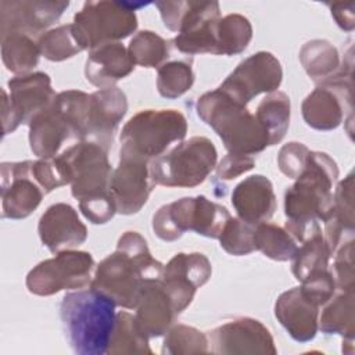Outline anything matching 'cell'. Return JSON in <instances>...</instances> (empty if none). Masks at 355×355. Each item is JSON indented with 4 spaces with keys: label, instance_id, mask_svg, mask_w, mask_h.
I'll return each instance as SVG.
<instances>
[{
    "label": "cell",
    "instance_id": "cell-16",
    "mask_svg": "<svg viewBox=\"0 0 355 355\" xmlns=\"http://www.w3.org/2000/svg\"><path fill=\"white\" fill-rule=\"evenodd\" d=\"M33 161L1 162L3 219H25L40 205L43 189L32 173Z\"/></svg>",
    "mask_w": 355,
    "mask_h": 355
},
{
    "label": "cell",
    "instance_id": "cell-25",
    "mask_svg": "<svg viewBox=\"0 0 355 355\" xmlns=\"http://www.w3.org/2000/svg\"><path fill=\"white\" fill-rule=\"evenodd\" d=\"M324 240L333 255L338 247L354 240V173L340 180L333 193V205L323 220Z\"/></svg>",
    "mask_w": 355,
    "mask_h": 355
},
{
    "label": "cell",
    "instance_id": "cell-42",
    "mask_svg": "<svg viewBox=\"0 0 355 355\" xmlns=\"http://www.w3.org/2000/svg\"><path fill=\"white\" fill-rule=\"evenodd\" d=\"M255 225L247 223L243 219L229 218L219 234L220 247L230 255L241 257L255 251L254 245Z\"/></svg>",
    "mask_w": 355,
    "mask_h": 355
},
{
    "label": "cell",
    "instance_id": "cell-4",
    "mask_svg": "<svg viewBox=\"0 0 355 355\" xmlns=\"http://www.w3.org/2000/svg\"><path fill=\"white\" fill-rule=\"evenodd\" d=\"M197 115L220 137L227 153L255 155L269 147V136L255 114L219 89L204 93L196 104Z\"/></svg>",
    "mask_w": 355,
    "mask_h": 355
},
{
    "label": "cell",
    "instance_id": "cell-13",
    "mask_svg": "<svg viewBox=\"0 0 355 355\" xmlns=\"http://www.w3.org/2000/svg\"><path fill=\"white\" fill-rule=\"evenodd\" d=\"M283 80L280 61L269 51H258L244 58L219 85V90L247 105L261 93L276 92Z\"/></svg>",
    "mask_w": 355,
    "mask_h": 355
},
{
    "label": "cell",
    "instance_id": "cell-41",
    "mask_svg": "<svg viewBox=\"0 0 355 355\" xmlns=\"http://www.w3.org/2000/svg\"><path fill=\"white\" fill-rule=\"evenodd\" d=\"M209 352V343L205 333L187 324H172L165 333L162 354L191 355Z\"/></svg>",
    "mask_w": 355,
    "mask_h": 355
},
{
    "label": "cell",
    "instance_id": "cell-32",
    "mask_svg": "<svg viewBox=\"0 0 355 355\" xmlns=\"http://www.w3.org/2000/svg\"><path fill=\"white\" fill-rule=\"evenodd\" d=\"M107 354H153L148 337L140 329L135 315L126 311L116 313Z\"/></svg>",
    "mask_w": 355,
    "mask_h": 355
},
{
    "label": "cell",
    "instance_id": "cell-23",
    "mask_svg": "<svg viewBox=\"0 0 355 355\" xmlns=\"http://www.w3.org/2000/svg\"><path fill=\"white\" fill-rule=\"evenodd\" d=\"M237 216L247 223L268 222L277 207L272 182L263 175H251L241 180L232 193Z\"/></svg>",
    "mask_w": 355,
    "mask_h": 355
},
{
    "label": "cell",
    "instance_id": "cell-38",
    "mask_svg": "<svg viewBox=\"0 0 355 355\" xmlns=\"http://www.w3.org/2000/svg\"><path fill=\"white\" fill-rule=\"evenodd\" d=\"M219 17H211L198 22L191 29L178 33L172 39L173 47L187 55L214 54L216 55V25Z\"/></svg>",
    "mask_w": 355,
    "mask_h": 355
},
{
    "label": "cell",
    "instance_id": "cell-24",
    "mask_svg": "<svg viewBox=\"0 0 355 355\" xmlns=\"http://www.w3.org/2000/svg\"><path fill=\"white\" fill-rule=\"evenodd\" d=\"M135 65L128 47L119 42L105 43L89 51L85 76L93 86L105 89L130 75Z\"/></svg>",
    "mask_w": 355,
    "mask_h": 355
},
{
    "label": "cell",
    "instance_id": "cell-3",
    "mask_svg": "<svg viewBox=\"0 0 355 355\" xmlns=\"http://www.w3.org/2000/svg\"><path fill=\"white\" fill-rule=\"evenodd\" d=\"M115 306L112 300L92 287L64 295L60 318L65 338L75 354H107L116 318Z\"/></svg>",
    "mask_w": 355,
    "mask_h": 355
},
{
    "label": "cell",
    "instance_id": "cell-2",
    "mask_svg": "<svg viewBox=\"0 0 355 355\" xmlns=\"http://www.w3.org/2000/svg\"><path fill=\"white\" fill-rule=\"evenodd\" d=\"M164 265L157 261L146 239L137 232H125L116 250L94 269L90 287L115 302L116 306L135 309L146 280L161 279Z\"/></svg>",
    "mask_w": 355,
    "mask_h": 355
},
{
    "label": "cell",
    "instance_id": "cell-46",
    "mask_svg": "<svg viewBox=\"0 0 355 355\" xmlns=\"http://www.w3.org/2000/svg\"><path fill=\"white\" fill-rule=\"evenodd\" d=\"M32 173L44 193H50L61 186L68 184L62 168L55 157L40 158L33 162Z\"/></svg>",
    "mask_w": 355,
    "mask_h": 355
},
{
    "label": "cell",
    "instance_id": "cell-21",
    "mask_svg": "<svg viewBox=\"0 0 355 355\" xmlns=\"http://www.w3.org/2000/svg\"><path fill=\"white\" fill-rule=\"evenodd\" d=\"M319 308L304 295L300 287H293L277 297L275 316L293 340L308 343L319 330Z\"/></svg>",
    "mask_w": 355,
    "mask_h": 355
},
{
    "label": "cell",
    "instance_id": "cell-43",
    "mask_svg": "<svg viewBox=\"0 0 355 355\" xmlns=\"http://www.w3.org/2000/svg\"><path fill=\"white\" fill-rule=\"evenodd\" d=\"M331 275L340 291H354L355 273H354V240L343 244L336 250Z\"/></svg>",
    "mask_w": 355,
    "mask_h": 355
},
{
    "label": "cell",
    "instance_id": "cell-40",
    "mask_svg": "<svg viewBox=\"0 0 355 355\" xmlns=\"http://www.w3.org/2000/svg\"><path fill=\"white\" fill-rule=\"evenodd\" d=\"M40 54L49 61H64L83 51L75 39L72 24L60 25L42 33L37 39Z\"/></svg>",
    "mask_w": 355,
    "mask_h": 355
},
{
    "label": "cell",
    "instance_id": "cell-10",
    "mask_svg": "<svg viewBox=\"0 0 355 355\" xmlns=\"http://www.w3.org/2000/svg\"><path fill=\"white\" fill-rule=\"evenodd\" d=\"M137 29L136 12L123 1H86L75 14L72 31L83 50L119 42Z\"/></svg>",
    "mask_w": 355,
    "mask_h": 355
},
{
    "label": "cell",
    "instance_id": "cell-27",
    "mask_svg": "<svg viewBox=\"0 0 355 355\" xmlns=\"http://www.w3.org/2000/svg\"><path fill=\"white\" fill-rule=\"evenodd\" d=\"M164 25L172 32H186L198 22L220 15L218 1H155Z\"/></svg>",
    "mask_w": 355,
    "mask_h": 355
},
{
    "label": "cell",
    "instance_id": "cell-18",
    "mask_svg": "<svg viewBox=\"0 0 355 355\" xmlns=\"http://www.w3.org/2000/svg\"><path fill=\"white\" fill-rule=\"evenodd\" d=\"M154 183L150 178V164L132 157H119L112 172L111 196L118 214H137L147 202Z\"/></svg>",
    "mask_w": 355,
    "mask_h": 355
},
{
    "label": "cell",
    "instance_id": "cell-45",
    "mask_svg": "<svg viewBox=\"0 0 355 355\" xmlns=\"http://www.w3.org/2000/svg\"><path fill=\"white\" fill-rule=\"evenodd\" d=\"M300 288L308 300L315 302L318 306H322L334 295L337 286L331 272L327 269L301 282Z\"/></svg>",
    "mask_w": 355,
    "mask_h": 355
},
{
    "label": "cell",
    "instance_id": "cell-39",
    "mask_svg": "<svg viewBox=\"0 0 355 355\" xmlns=\"http://www.w3.org/2000/svg\"><path fill=\"white\" fill-rule=\"evenodd\" d=\"M169 43L153 31L137 32L128 46L129 54L136 65L144 68H159L169 58Z\"/></svg>",
    "mask_w": 355,
    "mask_h": 355
},
{
    "label": "cell",
    "instance_id": "cell-7",
    "mask_svg": "<svg viewBox=\"0 0 355 355\" xmlns=\"http://www.w3.org/2000/svg\"><path fill=\"white\" fill-rule=\"evenodd\" d=\"M229 218L226 207L205 196L183 197L158 208L153 216V230L164 241H175L187 230L208 239H219Z\"/></svg>",
    "mask_w": 355,
    "mask_h": 355
},
{
    "label": "cell",
    "instance_id": "cell-26",
    "mask_svg": "<svg viewBox=\"0 0 355 355\" xmlns=\"http://www.w3.org/2000/svg\"><path fill=\"white\" fill-rule=\"evenodd\" d=\"M28 125L29 146L32 153L39 158H53L58 155L61 147L68 140L73 139L69 126L55 111L53 104L36 114Z\"/></svg>",
    "mask_w": 355,
    "mask_h": 355
},
{
    "label": "cell",
    "instance_id": "cell-8",
    "mask_svg": "<svg viewBox=\"0 0 355 355\" xmlns=\"http://www.w3.org/2000/svg\"><path fill=\"white\" fill-rule=\"evenodd\" d=\"M218 151L204 136L180 141L150 162V178L164 187H196L216 168Z\"/></svg>",
    "mask_w": 355,
    "mask_h": 355
},
{
    "label": "cell",
    "instance_id": "cell-15",
    "mask_svg": "<svg viewBox=\"0 0 355 355\" xmlns=\"http://www.w3.org/2000/svg\"><path fill=\"white\" fill-rule=\"evenodd\" d=\"M211 275V262L201 252H178L164 265L161 282L178 315L193 302L197 288L204 286Z\"/></svg>",
    "mask_w": 355,
    "mask_h": 355
},
{
    "label": "cell",
    "instance_id": "cell-5",
    "mask_svg": "<svg viewBox=\"0 0 355 355\" xmlns=\"http://www.w3.org/2000/svg\"><path fill=\"white\" fill-rule=\"evenodd\" d=\"M338 178L336 161L326 153L309 151L305 169L284 193L288 222H323L333 205V186Z\"/></svg>",
    "mask_w": 355,
    "mask_h": 355
},
{
    "label": "cell",
    "instance_id": "cell-37",
    "mask_svg": "<svg viewBox=\"0 0 355 355\" xmlns=\"http://www.w3.org/2000/svg\"><path fill=\"white\" fill-rule=\"evenodd\" d=\"M194 83L193 58L171 60L158 68L157 89L165 98L182 97Z\"/></svg>",
    "mask_w": 355,
    "mask_h": 355
},
{
    "label": "cell",
    "instance_id": "cell-20",
    "mask_svg": "<svg viewBox=\"0 0 355 355\" xmlns=\"http://www.w3.org/2000/svg\"><path fill=\"white\" fill-rule=\"evenodd\" d=\"M37 233L43 245L54 254L73 250L87 239L86 225L67 202H55L44 211L39 219Z\"/></svg>",
    "mask_w": 355,
    "mask_h": 355
},
{
    "label": "cell",
    "instance_id": "cell-48",
    "mask_svg": "<svg viewBox=\"0 0 355 355\" xmlns=\"http://www.w3.org/2000/svg\"><path fill=\"white\" fill-rule=\"evenodd\" d=\"M330 7L331 11V17L334 18L336 24L347 32L354 31L355 28V15H354V10H355V3L354 1H338V3H329L327 4Z\"/></svg>",
    "mask_w": 355,
    "mask_h": 355
},
{
    "label": "cell",
    "instance_id": "cell-31",
    "mask_svg": "<svg viewBox=\"0 0 355 355\" xmlns=\"http://www.w3.org/2000/svg\"><path fill=\"white\" fill-rule=\"evenodd\" d=\"M300 61L308 76L316 83L334 75L341 64L338 50L324 39L306 42L300 50Z\"/></svg>",
    "mask_w": 355,
    "mask_h": 355
},
{
    "label": "cell",
    "instance_id": "cell-9",
    "mask_svg": "<svg viewBox=\"0 0 355 355\" xmlns=\"http://www.w3.org/2000/svg\"><path fill=\"white\" fill-rule=\"evenodd\" d=\"M352 47L348 50L347 61L343 60L338 71L318 83L305 97L301 105L302 118L308 126L316 130H333L352 115Z\"/></svg>",
    "mask_w": 355,
    "mask_h": 355
},
{
    "label": "cell",
    "instance_id": "cell-30",
    "mask_svg": "<svg viewBox=\"0 0 355 355\" xmlns=\"http://www.w3.org/2000/svg\"><path fill=\"white\" fill-rule=\"evenodd\" d=\"M291 115L290 98L284 92L276 90L268 93L257 107L255 116L266 129L269 146H275L283 140L288 130Z\"/></svg>",
    "mask_w": 355,
    "mask_h": 355
},
{
    "label": "cell",
    "instance_id": "cell-22",
    "mask_svg": "<svg viewBox=\"0 0 355 355\" xmlns=\"http://www.w3.org/2000/svg\"><path fill=\"white\" fill-rule=\"evenodd\" d=\"M135 311L136 320L148 338L164 336L178 316L161 279L144 282Z\"/></svg>",
    "mask_w": 355,
    "mask_h": 355
},
{
    "label": "cell",
    "instance_id": "cell-33",
    "mask_svg": "<svg viewBox=\"0 0 355 355\" xmlns=\"http://www.w3.org/2000/svg\"><path fill=\"white\" fill-rule=\"evenodd\" d=\"M330 257L329 245L320 232L302 241L297 248L291 258V272L298 282H304L309 276L327 270Z\"/></svg>",
    "mask_w": 355,
    "mask_h": 355
},
{
    "label": "cell",
    "instance_id": "cell-47",
    "mask_svg": "<svg viewBox=\"0 0 355 355\" xmlns=\"http://www.w3.org/2000/svg\"><path fill=\"white\" fill-rule=\"evenodd\" d=\"M255 166V157L227 153L216 166V178L220 180H232L251 171Z\"/></svg>",
    "mask_w": 355,
    "mask_h": 355
},
{
    "label": "cell",
    "instance_id": "cell-29",
    "mask_svg": "<svg viewBox=\"0 0 355 355\" xmlns=\"http://www.w3.org/2000/svg\"><path fill=\"white\" fill-rule=\"evenodd\" d=\"M40 50L33 36L22 32H10L1 36V60L4 67L18 75L29 73L39 64Z\"/></svg>",
    "mask_w": 355,
    "mask_h": 355
},
{
    "label": "cell",
    "instance_id": "cell-44",
    "mask_svg": "<svg viewBox=\"0 0 355 355\" xmlns=\"http://www.w3.org/2000/svg\"><path fill=\"white\" fill-rule=\"evenodd\" d=\"M309 148L300 141H290L284 144L277 155V165L283 175L290 179H297L305 169Z\"/></svg>",
    "mask_w": 355,
    "mask_h": 355
},
{
    "label": "cell",
    "instance_id": "cell-35",
    "mask_svg": "<svg viewBox=\"0 0 355 355\" xmlns=\"http://www.w3.org/2000/svg\"><path fill=\"white\" fill-rule=\"evenodd\" d=\"M254 245L265 257L279 262L291 261L298 248L297 241L286 229L269 222L255 225Z\"/></svg>",
    "mask_w": 355,
    "mask_h": 355
},
{
    "label": "cell",
    "instance_id": "cell-12",
    "mask_svg": "<svg viewBox=\"0 0 355 355\" xmlns=\"http://www.w3.org/2000/svg\"><path fill=\"white\" fill-rule=\"evenodd\" d=\"M8 90L3 89L1 122L3 135L14 132L19 125L29 123L40 111L49 108L57 94L51 87V79L44 72H29L8 80Z\"/></svg>",
    "mask_w": 355,
    "mask_h": 355
},
{
    "label": "cell",
    "instance_id": "cell-11",
    "mask_svg": "<svg viewBox=\"0 0 355 355\" xmlns=\"http://www.w3.org/2000/svg\"><path fill=\"white\" fill-rule=\"evenodd\" d=\"M96 262L90 252L64 250L44 259L26 275V288L35 295H53L62 290H80L90 286Z\"/></svg>",
    "mask_w": 355,
    "mask_h": 355
},
{
    "label": "cell",
    "instance_id": "cell-34",
    "mask_svg": "<svg viewBox=\"0 0 355 355\" xmlns=\"http://www.w3.org/2000/svg\"><path fill=\"white\" fill-rule=\"evenodd\" d=\"M252 39V25L241 14L220 17L216 25V55L243 53Z\"/></svg>",
    "mask_w": 355,
    "mask_h": 355
},
{
    "label": "cell",
    "instance_id": "cell-14",
    "mask_svg": "<svg viewBox=\"0 0 355 355\" xmlns=\"http://www.w3.org/2000/svg\"><path fill=\"white\" fill-rule=\"evenodd\" d=\"M207 337L212 354H277L269 329L259 320L248 316L226 322L208 331Z\"/></svg>",
    "mask_w": 355,
    "mask_h": 355
},
{
    "label": "cell",
    "instance_id": "cell-6",
    "mask_svg": "<svg viewBox=\"0 0 355 355\" xmlns=\"http://www.w3.org/2000/svg\"><path fill=\"white\" fill-rule=\"evenodd\" d=\"M187 133V119L179 110H141L122 128L119 157H132L146 162L161 157L173 143Z\"/></svg>",
    "mask_w": 355,
    "mask_h": 355
},
{
    "label": "cell",
    "instance_id": "cell-17",
    "mask_svg": "<svg viewBox=\"0 0 355 355\" xmlns=\"http://www.w3.org/2000/svg\"><path fill=\"white\" fill-rule=\"evenodd\" d=\"M68 7L69 1L58 0H1L0 33L4 36L10 32H22L39 37Z\"/></svg>",
    "mask_w": 355,
    "mask_h": 355
},
{
    "label": "cell",
    "instance_id": "cell-28",
    "mask_svg": "<svg viewBox=\"0 0 355 355\" xmlns=\"http://www.w3.org/2000/svg\"><path fill=\"white\" fill-rule=\"evenodd\" d=\"M354 291H340L333 295L323 306L318 320V327L324 334H338L343 340L354 341L355 318H354Z\"/></svg>",
    "mask_w": 355,
    "mask_h": 355
},
{
    "label": "cell",
    "instance_id": "cell-1",
    "mask_svg": "<svg viewBox=\"0 0 355 355\" xmlns=\"http://www.w3.org/2000/svg\"><path fill=\"white\" fill-rule=\"evenodd\" d=\"M71 184L72 196L79 201L83 216L93 225H104L116 214L111 196L114 169L108 161V150L103 146L80 140L55 155Z\"/></svg>",
    "mask_w": 355,
    "mask_h": 355
},
{
    "label": "cell",
    "instance_id": "cell-36",
    "mask_svg": "<svg viewBox=\"0 0 355 355\" xmlns=\"http://www.w3.org/2000/svg\"><path fill=\"white\" fill-rule=\"evenodd\" d=\"M90 94L82 90H64L57 94L53 107L69 126L76 141L86 140V123Z\"/></svg>",
    "mask_w": 355,
    "mask_h": 355
},
{
    "label": "cell",
    "instance_id": "cell-19",
    "mask_svg": "<svg viewBox=\"0 0 355 355\" xmlns=\"http://www.w3.org/2000/svg\"><path fill=\"white\" fill-rule=\"evenodd\" d=\"M128 111L126 94L116 86L90 93L86 140L94 141L110 151L119 123Z\"/></svg>",
    "mask_w": 355,
    "mask_h": 355
}]
</instances>
